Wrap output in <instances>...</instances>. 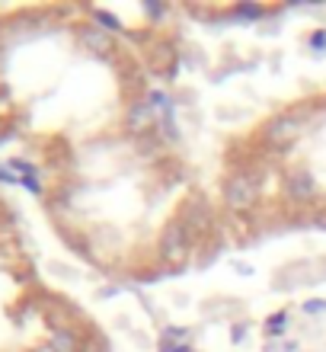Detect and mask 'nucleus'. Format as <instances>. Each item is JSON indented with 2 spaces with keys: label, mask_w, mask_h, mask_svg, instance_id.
<instances>
[{
  "label": "nucleus",
  "mask_w": 326,
  "mask_h": 352,
  "mask_svg": "<svg viewBox=\"0 0 326 352\" xmlns=\"http://www.w3.org/2000/svg\"><path fill=\"white\" fill-rule=\"evenodd\" d=\"M176 221L186 228L189 237H202V234L211 228V208H208L205 199H189V202H183V208H179Z\"/></svg>",
  "instance_id": "nucleus-3"
},
{
  "label": "nucleus",
  "mask_w": 326,
  "mask_h": 352,
  "mask_svg": "<svg viewBox=\"0 0 326 352\" xmlns=\"http://www.w3.org/2000/svg\"><path fill=\"white\" fill-rule=\"evenodd\" d=\"M51 352H77V336L67 330H58L51 340Z\"/></svg>",
  "instance_id": "nucleus-8"
},
{
  "label": "nucleus",
  "mask_w": 326,
  "mask_h": 352,
  "mask_svg": "<svg viewBox=\"0 0 326 352\" xmlns=\"http://www.w3.org/2000/svg\"><path fill=\"white\" fill-rule=\"evenodd\" d=\"M304 131V119L298 112H281L266 125V141L275 144V148H285L291 141H298V135Z\"/></svg>",
  "instance_id": "nucleus-4"
},
{
  "label": "nucleus",
  "mask_w": 326,
  "mask_h": 352,
  "mask_svg": "<svg viewBox=\"0 0 326 352\" xmlns=\"http://www.w3.org/2000/svg\"><path fill=\"white\" fill-rule=\"evenodd\" d=\"M77 38H80V45H84L86 52H93V55H109L112 48H115V38H112L109 29H103V26H80Z\"/></svg>",
  "instance_id": "nucleus-5"
},
{
  "label": "nucleus",
  "mask_w": 326,
  "mask_h": 352,
  "mask_svg": "<svg viewBox=\"0 0 326 352\" xmlns=\"http://www.w3.org/2000/svg\"><path fill=\"white\" fill-rule=\"evenodd\" d=\"M189 247H192V237H189L186 228L173 218V221L167 224V231L160 234V260L183 263L189 256Z\"/></svg>",
  "instance_id": "nucleus-2"
},
{
  "label": "nucleus",
  "mask_w": 326,
  "mask_h": 352,
  "mask_svg": "<svg viewBox=\"0 0 326 352\" xmlns=\"http://www.w3.org/2000/svg\"><path fill=\"white\" fill-rule=\"evenodd\" d=\"M259 199V179L253 173H233L227 183H224V205L233 208V212H246L253 208Z\"/></svg>",
  "instance_id": "nucleus-1"
},
{
  "label": "nucleus",
  "mask_w": 326,
  "mask_h": 352,
  "mask_svg": "<svg viewBox=\"0 0 326 352\" xmlns=\"http://www.w3.org/2000/svg\"><path fill=\"white\" fill-rule=\"evenodd\" d=\"M288 192L294 195V199H310V195H314V179H310L307 173H294L291 176V183H288Z\"/></svg>",
  "instance_id": "nucleus-7"
},
{
  "label": "nucleus",
  "mask_w": 326,
  "mask_h": 352,
  "mask_svg": "<svg viewBox=\"0 0 326 352\" xmlns=\"http://www.w3.org/2000/svg\"><path fill=\"white\" fill-rule=\"evenodd\" d=\"M125 125H128V131H135V135H144V131L154 129V109H150L148 102H135L128 109V116H125Z\"/></svg>",
  "instance_id": "nucleus-6"
}]
</instances>
